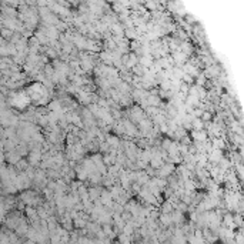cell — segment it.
Segmentation results:
<instances>
[{
    "label": "cell",
    "mask_w": 244,
    "mask_h": 244,
    "mask_svg": "<svg viewBox=\"0 0 244 244\" xmlns=\"http://www.w3.org/2000/svg\"><path fill=\"white\" fill-rule=\"evenodd\" d=\"M221 159H223V154H221L220 149H214L213 151L208 154V160H210L211 163H218Z\"/></svg>",
    "instance_id": "obj_1"
}]
</instances>
